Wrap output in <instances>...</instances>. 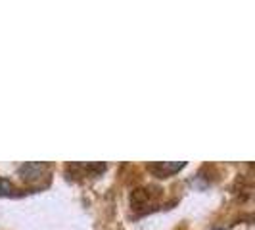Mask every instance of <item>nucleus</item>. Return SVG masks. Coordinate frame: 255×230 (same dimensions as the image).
<instances>
[{"label": "nucleus", "instance_id": "4", "mask_svg": "<svg viewBox=\"0 0 255 230\" xmlns=\"http://www.w3.org/2000/svg\"><path fill=\"white\" fill-rule=\"evenodd\" d=\"M213 230H227V229H221V227H219V229H213Z\"/></svg>", "mask_w": 255, "mask_h": 230}, {"label": "nucleus", "instance_id": "3", "mask_svg": "<svg viewBox=\"0 0 255 230\" xmlns=\"http://www.w3.org/2000/svg\"><path fill=\"white\" fill-rule=\"evenodd\" d=\"M17 194V188L12 180L0 177V198H6V196H15Z\"/></svg>", "mask_w": 255, "mask_h": 230}, {"label": "nucleus", "instance_id": "2", "mask_svg": "<svg viewBox=\"0 0 255 230\" xmlns=\"http://www.w3.org/2000/svg\"><path fill=\"white\" fill-rule=\"evenodd\" d=\"M186 167V163L182 161V163H169V161H159V163H152V165L148 167L150 171H152L155 177H159V179H163V177H171V175H175V173H179Z\"/></svg>", "mask_w": 255, "mask_h": 230}, {"label": "nucleus", "instance_id": "1", "mask_svg": "<svg viewBox=\"0 0 255 230\" xmlns=\"http://www.w3.org/2000/svg\"><path fill=\"white\" fill-rule=\"evenodd\" d=\"M50 171V165L46 163H25L17 169L19 177L27 182H35V180H40V177H44L46 173Z\"/></svg>", "mask_w": 255, "mask_h": 230}]
</instances>
